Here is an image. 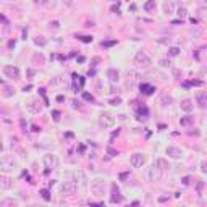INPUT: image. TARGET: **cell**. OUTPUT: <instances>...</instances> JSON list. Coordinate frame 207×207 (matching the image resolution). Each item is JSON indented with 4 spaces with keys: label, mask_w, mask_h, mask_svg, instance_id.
<instances>
[{
    "label": "cell",
    "mask_w": 207,
    "mask_h": 207,
    "mask_svg": "<svg viewBox=\"0 0 207 207\" xmlns=\"http://www.w3.org/2000/svg\"><path fill=\"white\" fill-rule=\"evenodd\" d=\"M91 191L94 196H104L105 194V180L96 178L91 181Z\"/></svg>",
    "instance_id": "obj_1"
},
{
    "label": "cell",
    "mask_w": 207,
    "mask_h": 207,
    "mask_svg": "<svg viewBox=\"0 0 207 207\" xmlns=\"http://www.w3.org/2000/svg\"><path fill=\"white\" fill-rule=\"evenodd\" d=\"M146 176H147V180H149V181H158V180L162 178V170H160L157 165H152V167H149V168H147Z\"/></svg>",
    "instance_id": "obj_2"
},
{
    "label": "cell",
    "mask_w": 207,
    "mask_h": 207,
    "mask_svg": "<svg viewBox=\"0 0 207 207\" xmlns=\"http://www.w3.org/2000/svg\"><path fill=\"white\" fill-rule=\"evenodd\" d=\"M134 63H136L139 68H149L150 58L147 57L144 52H138V53H136V57H134Z\"/></svg>",
    "instance_id": "obj_3"
},
{
    "label": "cell",
    "mask_w": 207,
    "mask_h": 207,
    "mask_svg": "<svg viewBox=\"0 0 207 207\" xmlns=\"http://www.w3.org/2000/svg\"><path fill=\"white\" fill-rule=\"evenodd\" d=\"M3 74L10 79H20V70L13 65H5L3 66Z\"/></svg>",
    "instance_id": "obj_4"
},
{
    "label": "cell",
    "mask_w": 207,
    "mask_h": 207,
    "mask_svg": "<svg viewBox=\"0 0 207 207\" xmlns=\"http://www.w3.org/2000/svg\"><path fill=\"white\" fill-rule=\"evenodd\" d=\"M99 122H100V125L104 128H112L115 125V117L110 113H102L100 118H99Z\"/></svg>",
    "instance_id": "obj_5"
},
{
    "label": "cell",
    "mask_w": 207,
    "mask_h": 207,
    "mask_svg": "<svg viewBox=\"0 0 207 207\" xmlns=\"http://www.w3.org/2000/svg\"><path fill=\"white\" fill-rule=\"evenodd\" d=\"M44 163L47 168H55L58 165V157L55 154H47L44 155Z\"/></svg>",
    "instance_id": "obj_6"
},
{
    "label": "cell",
    "mask_w": 207,
    "mask_h": 207,
    "mask_svg": "<svg viewBox=\"0 0 207 207\" xmlns=\"http://www.w3.org/2000/svg\"><path fill=\"white\" fill-rule=\"evenodd\" d=\"M110 202H113V204L123 202V196L120 194V189L117 188V184H112V197H110Z\"/></svg>",
    "instance_id": "obj_7"
},
{
    "label": "cell",
    "mask_w": 207,
    "mask_h": 207,
    "mask_svg": "<svg viewBox=\"0 0 207 207\" xmlns=\"http://www.w3.org/2000/svg\"><path fill=\"white\" fill-rule=\"evenodd\" d=\"M146 162V157L142 154H133L131 155V165L134 167V168H139V167H142V163Z\"/></svg>",
    "instance_id": "obj_8"
},
{
    "label": "cell",
    "mask_w": 207,
    "mask_h": 207,
    "mask_svg": "<svg viewBox=\"0 0 207 207\" xmlns=\"http://www.w3.org/2000/svg\"><path fill=\"white\" fill-rule=\"evenodd\" d=\"M76 189H78V183L76 181H65V184H63V188H61V191H63L65 194L76 193Z\"/></svg>",
    "instance_id": "obj_9"
},
{
    "label": "cell",
    "mask_w": 207,
    "mask_h": 207,
    "mask_svg": "<svg viewBox=\"0 0 207 207\" xmlns=\"http://www.w3.org/2000/svg\"><path fill=\"white\" fill-rule=\"evenodd\" d=\"M167 154L170 155V157H173V158H181L183 157V150L178 149V147H175V146H170V147H167Z\"/></svg>",
    "instance_id": "obj_10"
},
{
    "label": "cell",
    "mask_w": 207,
    "mask_h": 207,
    "mask_svg": "<svg viewBox=\"0 0 207 207\" xmlns=\"http://www.w3.org/2000/svg\"><path fill=\"white\" fill-rule=\"evenodd\" d=\"M196 100H197L201 109H207V92H197L196 94Z\"/></svg>",
    "instance_id": "obj_11"
},
{
    "label": "cell",
    "mask_w": 207,
    "mask_h": 207,
    "mask_svg": "<svg viewBox=\"0 0 207 207\" xmlns=\"http://www.w3.org/2000/svg\"><path fill=\"white\" fill-rule=\"evenodd\" d=\"M12 178L10 176H7V175H2L0 176V188L2 189H8V188H12Z\"/></svg>",
    "instance_id": "obj_12"
},
{
    "label": "cell",
    "mask_w": 207,
    "mask_h": 207,
    "mask_svg": "<svg viewBox=\"0 0 207 207\" xmlns=\"http://www.w3.org/2000/svg\"><path fill=\"white\" fill-rule=\"evenodd\" d=\"M107 78L110 79V83H118V79H120V73H118L117 70L110 68L109 71H107Z\"/></svg>",
    "instance_id": "obj_13"
},
{
    "label": "cell",
    "mask_w": 207,
    "mask_h": 207,
    "mask_svg": "<svg viewBox=\"0 0 207 207\" xmlns=\"http://www.w3.org/2000/svg\"><path fill=\"white\" fill-rule=\"evenodd\" d=\"M78 176H79V191L81 193H86V186H87V183H86V175H84V171H78Z\"/></svg>",
    "instance_id": "obj_14"
},
{
    "label": "cell",
    "mask_w": 207,
    "mask_h": 207,
    "mask_svg": "<svg viewBox=\"0 0 207 207\" xmlns=\"http://www.w3.org/2000/svg\"><path fill=\"white\" fill-rule=\"evenodd\" d=\"M180 105H181V110H184V112H191V110H193V102L189 100V99H184V100L181 102V104H180Z\"/></svg>",
    "instance_id": "obj_15"
},
{
    "label": "cell",
    "mask_w": 207,
    "mask_h": 207,
    "mask_svg": "<svg viewBox=\"0 0 207 207\" xmlns=\"http://www.w3.org/2000/svg\"><path fill=\"white\" fill-rule=\"evenodd\" d=\"M160 104H162V105H170L171 104V97L167 92H160Z\"/></svg>",
    "instance_id": "obj_16"
},
{
    "label": "cell",
    "mask_w": 207,
    "mask_h": 207,
    "mask_svg": "<svg viewBox=\"0 0 207 207\" xmlns=\"http://www.w3.org/2000/svg\"><path fill=\"white\" fill-rule=\"evenodd\" d=\"M147 118V109L146 107H139L138 109V120L139 122H144Z\"/></svg>",
    "instance_id": "obj_17"
},
{
    "label": "cell",
    "mask_w": 207,
    "mask_h": 207,
    "mask_svg": "<svg viewBox=\"0 0 207 207\" xmlns=\"http://www.w3.org/2000/svg\"><path fill=\"white\" fill-rule=\"evenodd\" d=\"M28 109L31 110V112H34V113H37V112L41 110V105H39V102H37V100H31L28 104Z\"/></svg>",
    "instance_id": "obj_18"
},
{
    "label": "cell",
    "mask_w": 207,
    "mask_h": 207,
    "mask_svg": "<svg viewBox=\"0 0 207 207\" xmlns=\"http://www.w3.org/2000/svg\"><path fill=\"white\" fill-rule=\"evenodd\" d=\"M155 165H157L160 170H167V168H170V163L167 162V160H163V158H157Z\"/></svg>",
    "instance_id": "obj_19"
},
{
    "label": "cell",
    "mask_w": 207,
    "mask_h": 207,
    "mask_svg": "<svg viewBox=\"0 0 207 207\" xmlns=\"http://www.w3.org/2000/svg\"><path fill=\"white\" fill-rule=\"evenodd\" d=\"M126 76H128V79H131V81H136L139 78V73L134 71V70H128V71H126Z\"/></svg>",
    "instance_id": "obj_20"
},
{
    "label": "cell",
    "mask_w": 207,
    "mask_h": 207,
    "mask_svg": "<svg viewBox=\"0 0 207 207\" xmlns=\"http://www.w3.org/2000/svg\"><path fill=\"white\" fill-rule=\"evenodd\" d=\"M180 125H181V126H191V125H193V117H181Z\"/></svg>",
    "instance_id": "obj_21"
},
{
    "label": "cell",
    "mask_w": 207,
    "mask_h": 207,
    "mask_svg": "<svg viewBox=\"0 0 207 207\" xmlns=\"http://www.w3.org/2000/svg\"><path fill=\"white\" fill-rule=\"evenodd\" d=\"M141 91H142L144 94H147V96H149V94H152L155 89L152 87V86H149V84H141Z\"/></svg>",
    "instance_id": "obj_22"
},
{
    "label": "cell",
    "mask_w": 207,
    "mask_h": 207,
    "mask_svg": "<svg viewBox=\"0 0 207 207\" xmlns=\"http://www.w3.org/2000/svg\"><path fill=\"white\" fill-rule=\"evenodd\" d=\"M154 8H155V2L154 0H147L146 3H144V10H146V12H152Z\"/></svg>",
    "instance_id": "obj_23"
},
{
    "label": "cell",
    "mask_w": 207,
    "mask_h": 207,
    "mask_svg": "<svg viewBox=\"0 0 207 207\" xmlns=\"http://www.w3.org/2000/svg\"><path fill=\"white\" fill-rule=\"evenodd\" d=\"M13 92H15V89H12L10 86H3V96L5 97H10Z\"/></svg>",
    "instance_id": "obj_24"
},
{
    "label": "cell",
    "mask_w": 207,
    "mask_h": 207,
    "mask_svg": "<svg viewBox=\"0 0 207 207\" xmlns=\"http://www.w3.org/2000/svg\"><path fill=\"white\" fill-rule=\"evenodd\" d=\"M178 53H180L178 47H170V49H168V55H170V57H176Z\"/></svg>",
    "instance_id": "obj_25"
},
{
    "label": "cell",
    "mask_w": 207,
    "mask_h": 207,
    "mask_svg": "<svg viewBox=\"0 0 207 207\" xmlns=\"http://www.w3.org/2000/svg\"><path fill=\"white\" fill-rule=\"evenodd\" d=\"M34 44H36V45H41V47H42V45H45V39H44L42 36H37L36 39H34Z\"/></svg>",
    "instance_id": "obj_26"
},
{
    "label": "cell",
    "mask_w": 207,
    "mask_h": 207,
    "mask_svg": "<svg viewBox=\"0 0 207 207\" xmlns=\"http://www.w3.org/2000/svg\"><path fill=\"white\" fill-rule=\"evenodd\" d=\"M163 10H165L167 15H171V12H173V7H171L170 3H163Z\"/></svg>",
    "instance_id": "obj_27"
},
{
    "label": "cell",
    "mask_w": 207,
    "mask_h": 207,
    "mask_svg": "<svg viewBox=\"0 0 207 207\" xmlns=\"http://www.w3.org/2000/svg\"><path fill=\"white\" fill-rule=\"evenodd\" d=\"M120 104H122V99H120V97L110 99V105H120Z\"/></svg>",
    "instance_id": "obj_28"
},
{
    "label": "cell",
    "mask_w": 207,
    "mask_h": 207,
    "mask_svg": "<svg viewBox=\"0 0 207 207\" xmlns=\"http://www.w3.org/2000/svg\"><path fill=\"white\" fill-rule=\"evenodd\" d=\"M78 39L83 41V42H86V44H87V42H92V37H91V36H79Z\"/></svg>",
    "instance_id": "obj_29"
},
{
    "label": "cell",
    "mask_w": 207,
    "mask_h": 207,
    "mask_svg": "<svg viewBox=\"0 0 207 207\" xmlns=\"http://www.w3.org/2000/svg\"><path fill=\"white\" fill-rule=\"evenodd\" d=\"M178 15H180V18H184L188 15V10L183 7V8H178Z\"/></svg>",
    "instance_id": "obj_30"
},
{
    "label": "cell",
    "mask_w": 207,
    "mask_h": 207,
    "mask_svg": "<svg viewBox=\"0 0 207 207\" xmlns=\"http://www.w3.org/2000/svg\"><path fill=\"white\" fill-rule=\"evenodd\" d=\"M115 44H117V41H104L102 42V47H112Z\"/></svg>",
    "instance_id": "obj_31"
},
{
    "label": "cell",
    "mask_w": 207,
    "mask_h": 207,
    "mask_svg": "<svg viewBox=\"0 0 207 207\" xmlns=\"http://www.w3.org/2000/svg\"><path fill=\"white\" fill-rule=\"evenodd\" d=\"M199 16L204 18V20H207V10L206 8H199Z\"/></svg>",
    "instance_id": "obj_32"
},
{
    "label": "cell",
    "mask_w": 207,
    "mask_h": 207,
    "mask_svg": "<svg viewBox=\"0 0 207 207\" xmlns=\"http://www.w3.org/2000/svg\"><path fill=\"white\" fill-rule=\"evenodd\" d=\"M41 194H42V197H44L45 201H49V199H50V194H49V191H47V189H42Z\"/></svg>",
    "instance_id": "obj_33"
},
{
    "label": "cell",
    "mask_w": 207,
    "mask_h": 207,
    "mask_svg": "<svg viewBox=\"0 0 207 207\" xmlns=\"http://www.w3.org/2000/svg\"><path fill=\"white\" fill-rule=\"evenodd\" d=\"M52 117H53V120H55V122H58V120H60V112H58V110H53V112H52Z\"/></svg>",
    "instance_id": "obj_34"
},
{
    "label": "cell",
    "mask_w": 207,
    "mask_h": 207,
    "mask_svg": "<svg viewBox=\"0 0 207 207\" xmlns=\"http://www.w3.org/2000/svg\"><path fill=\"white\" fill-rule=\"evenodd\" d=\"M107 154L109 155H118V152L113 149V147H107Z\"/></svg>",
    "instance_id": "obj_35"
},
{
    "label": "cell",
    "mask_w": 207,
    "mask_h": 207,
    "mask_svg": "<svg viewBox=\"0 0 207 207\" xmlns=\"http://www.w3.org/2000/svg\"><path fill=\"white\" fill-rule=\"evenodd\" d=\"M83 97H84V100H91V102L94 100V97H92V96H91L89 92H84V94H83Z\"/></svg>",
    "instance_id": "obj_36"
},
{
    "label": "cell",
    "mask_w": 207,
    "mask_h": 207,
    "mask_svg": "<svg viewBox=\"0 0 207 207\" xmlns=\"http://www.w3.org/2000/svg\"><path fill=\"white\" fill-rule=\"evenodd\" d=\"M160 65H162V66H170L171 63H170V60H167V58H163V60H160Z\"/></svg>",
    "instance_id": "obj_37"
},
{
    "label": "cell",
    "mask_w": 207,
    "mask_h": 207,
    "mask_svg": "<svg viewBox=\"0 0 207 207\" xmlns=\"http://www.w3.org/2000/svg\"><path fill=\"white\" fill-rule=\"evenodd\" d=\"M83 84H84V78H81V76H79V86H83ZM74 91H79V87H78V84L74 86Z\"/></svg>",
    "instance_id": "obj_38"
},
{
    "label": "cell",
    "mask_w": 207,
    "mask_h": 207,
    "mask_svg": "<svg viewBox=\"0 0 207 207\" xmlns=\"http://www.w3.org/2000/svg\"><path fill=\"white\" fill-rule=\"evenodd\" d=\"M191 86H202L201 81H191Z\"/></svg>",
    "instance_id": "obj_39"
},
{
    "label": "cell",
    "mask_w": 207,
    "mask_h": 207,
    "mask_svg": "<svg viewBox=\"0 0 207 207\" xmlns=\"http://www.w3.org/2000/svg\"><path fill=\"white\" fill-rule=\"evenodd\" d=\"M201 167H202V171H204V173H207V162H204Z\"/></svg>",
    "instance_id": "obj_40"
},
{
    "label": "cell",
    "mask_w": 207,
    "mask_h": 207,
    "mask_svg": "<svg viewBox=\"0 0 207 207\" xmlns=\"http://www.w3.org/2000/svg\"><path fill=\"white\" fill-rule=\"evenodd\" d=\"M34 2H36V3H41V5H45V3H47V0H34Z\"/></svg>",
    "instance_id": "obj_41"
},
{
    "label": "cell",
    "mask_w": 207,
    "mask_h": 207,
    "mask_svg": "<svg viewBox=\"0 0 207 207\" xmlns=\"http://www.w3.org/2000/svg\"><path fill=\"white\" fill-rule=\"evenodd\" d=\"M202 188H204V183H199V184H197V191H199V193H201V189H202Z\"/></svg>",
    "instance_id": "obj_42"
},
{
    "label": "cell",
    "mask_w": 207,
    "mask_h": 207,
    "mask_svg": "<svg viewBox=\"0 0 207 207\" xmlns=\"http://www.w3.org/2000/svg\"><path fill=\"white\" fill-rule=\"evenodd\" d=\"M84 60H86V58L83 57V55H81V57H78V61H79V63H84Z\"/></svg>",
    "instance_id": "obj_43"
},
{
    "label": "cell",
    "mask_w": 207,
    "mask_h": 207,
    "mask_svg": "<svg viewBox=\"0 0 207 207\" xmlns=\"http://www.w3.org/2000/svg\"><path fill=\"white\" fill-rule=\"evenodd\" d=\"M120 178H122V180H126V178H128V173H122V175H120Z\"/></svg>",
    "instance_id": "obj_44"
},
{
    "label": "cell",
    "mask_w": 207,
    "mask_h": 207,
    "mask_svg": "<svg viewBox=\"0 0 207 207\" xmlns=\"http://www.w3.org/2000/svg\"><path fill=\"white\" fill-rule=\"evenodd\" d=\"M189 86H191V83H188V81L183 83V87H189Z\"/></svg>",
    "instance_id": "obj_45"
},
{
    "label": "cell",
    "mask_w": 207,
    "mask_h": 207,
    "mask_svg": "<svg viewBox=\"0 0 207 207\" xmlns=\"http://www.w3.org/2000/svg\"><path fill=\"white\" fill-rule=\"evenodd\" d=\"M128 2H130V0H128Z\"/></svg>",
    "instance_id": "obj_46"
}]
</instances>
